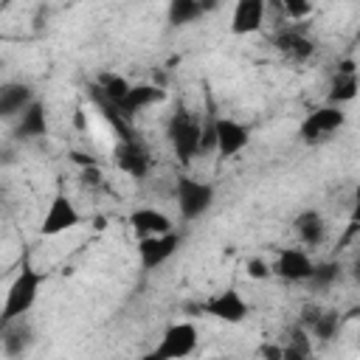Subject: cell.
<instances>
[{
  "mask_svg": "<svg viewBox=\"0 0 360 360\" xmlns=\"http://www.w3.org/2000/svg\"><path fill=\"white\" fill-rule=\"evenodd\" d=\"M202 132H205V124L183 104L169 115L166 138L180 163H191L194 158L202 155Z\"/></svg>",
  "mask_w": 360,
  "mask_h": 360,
  "instance_id": "6da1fadb",
  "label": "cell"
},
{
  "mask_svg": "<svg viewBox=\"0 0 360 360\" xmlns=\"http://www.w3.org/2000/svg\"><path fill=\"white\" fill-rule=\"evenodd\" d=\"M42 281H45V276H42L37 267H31V262L25 259L22 267H20V273H17L14 281L8 284V292H6V301H3V315H0V321L8 323V321H17V318H25V315L34 309L37 298H39V287H42Z\"/></svg>",
  "mask_w": 360,
  "mask_h": 360,
  "instance_id": "7a4b0ae2",
  "label": "cell"
},
{
  "mask_svg": "<svg viewBox=\"0 0 360 360\" xmlns=\"http://www.w3.org/2000/svg\"><path fill=\"white\" fill-rule=\"evenodd\" d=\"M197 343H200V329L191 321H177V323L166 326L158 346L152 352H146L143 360H186L194 354Z\"/></svg>",
  "mask_w": 360,
  "mask_h": 360,
  "instance_id": "3957f363",
  "label": "cell"
},
{
  "mask_svg": "<svg viewBox=\"0 0 360 360\" xmlns=\"http://www.w3.org/2000/svg\"><path fill=\"white\" fill-rule=\"evenodd\" d=\"M174 202H177L180 217H183L186 222L200 219V217L208 214L211 205H214V186L183 174V177H177V183H174Z\"/></svg>",
  "mask_w": 360,
  "mask_h": 360,
  "instance_id": "277c9868",
  "label": "cell"
},
{
  "mask_svg": "<svg viewBox=\"0 0 360 360\" xmlns=\"http://www.w3.org/2000/svg\"><path fill=\"white\" fill-rule=\"evenodd\" d=\"M346 127V112L343 107H335V104H323L312 112L304 115L301 127H298V138L309 146L321 143V141H329L335 132H340Z\"/></svg>",
  "mask_w": 360,
  "mask_h": 360,
  "instance_id": "5b68a950",
  "label": "cell"
},
{
  "mask_svg": "<svg viewBox=\"0 0 360 360\" xmlns=\"http://www.w3.org/2000/svg\"><path fill=\"white\" fill-rule=\"evenodd\" d=\"M197 309L208 318L222 321V323H242L253 307L236 287H225V290H217L214 295H208L205 301H200Z\"/></svg>",
  "mask_w": 360,
  "mask_h": 360,
  "instance_id": "8992f818",
  "label": "cell"
},
{
  "mask_svg": "<svg viewBox=\"0 0 360 360\" xmlns=\"http://www.w3.org/2000/svg\"><path fill=\"white\" fill-rule=\"evenodd\" d=\"M270 45L276 48V53H281L287 62L292 65H304L315 56L318 42L309 37V31L304 25H284L270 37Z\"/></svg>",
  "mask_w": 360,
  "mask_h": 360,
  "instance_id": "52a82bcc",
  "label": "cell"
},
{
  "mask_svg": "<svg viewBox=\"0 0 360 360\" xmlns=\"http://www.w3.org/2000/svg\"><path fill=\"white\" fill-rule=\"evenodd\" d=\"M79 222H82V214H79L76 202H73L65 191H56V194L51 197V202H48V211L42 214L39 233H42V236H59V233L73 231Z\"/></svg>",
  "mask_w": 360,
  "mask_h": 360,
  "instance_id": "ba28073f",
  "label": "cell"
},
{
  "mask_svg": "<svg viewBox=\"0 0 360 360\" xmlns=\"http://www.w3.org/2000/svg\"><path fill=\"white\" fill-rule=\"evenodd\" d=\"M112 160H115L118 172L127 174V177H132V180H143L149 174V169H152L149 149L143 146V141L138 135L118 141L115 149H112Z\"/></svg>",
  "mask_w": 360,
  "mask_h": 360,
  "instance_id": "9c48e42d",
  "label": "cell"
},
{
  "mask_svg": "<svg viewBox=\"0 0 360 360\" xmlns=\"http://www.w3.org/2000/svg\"><path fill=\"white\" fill-rule=\"evenodd\" d=\"M214 135H217V155H219L222 160L236 158V155L250 143V129H248L242 121L228 118V115L214 118Z\"/></svg>",
  "mask_w": 360,
  "mask_h": 360,
  "instance_id": "30bf717a",
  "label": "cell"
},
{
  "mask_svg": "<svg viewBox=\"0 0 360 360\" xmlns=\"http://www.w3.org/2000/svg\"><path fill=\"white\" fill-rule=\"evenodd\" d=\"M312 270H315V262L304 248H281L273 259V273L284 281H292V284L309 281Z\"/></svg>",
  "mask_w": 360,
  "mask_h": 360,
  "instance_id": "8fae6325",
  "label": "cell"
},
{
  "mask_svg": "<svg viewBox=\"0 0 360 360\" xmlns=\"http://www.w3.org/2000/svg\"><path fill=\"white\" fill-rule=\"evenodd\" d=\"M180 233L172 231V233H163V236H146V239H138V259H141V267L143 270H158L163 267L177 250H180Z\"/></svg>",
  "mask_w": 360,
  "mask_h": 360,
  "instance_id": "7c38bea8",
  "label": "cell"
},
{
  "mask_svg": "<svg viewBox=\"0 0 360 360\" xmlns=\"http://www.w3.org/2000/svg\"><path fill=\"white\" fill-rule=\"evenodd\" d=\"M301 329H307L312 340L329 343L340 329V315H338V309H326V307L309 304L301 312Z\"/></svg>",
  "mask_w": 360,
  "mask_h": 360,
  "instance_id": "4fadbf2b",
  "label": "cell"
},
{
  "mask_svg": "<svg viewBox=\"0 0 360 360\" xmlns=\"http://www.w3.org/2000/svg\"><path fill=\"white\" fill-rule=\"evenodd\" d=\"M0 346H3L6 360H22L34 346V326L28 323V318H17V321L3 323Z\"/></svg>",
  "mask_w": 360,
  "mask_h": 360,
  "instance_id": "5bb4252c",
  "label": "cell"
},
{
  "mask_svg": "<svg viewBox=\"0 0 360 360\" xmlns=\"http://www.w3.org/2000/svg\"><path fill=\"white\" fill-rule=\"evenodd\" d=\"M264 17H267V3L262 0H239L231 11V34L236 37H248L264 28Z\"/></svg>",
  "mask_w": 360,
  "mask_h": 360,
  "instance_id": "9a60e30c",
  "label": "cell"
},
{
  "mask_svg": "<svg viewBox=\"0 0 360 360\" xmlns=\"http://www.w3.org/2000/svg\"><path fill=\"white\" fill-rule=\"evenodd\" d=\"M129 228L138 233V239H146V236H163V233H172L174 231V222L166 211L160 208H152V205H141L129 214Z\"/></svg>",
  "mask_w": 360,
  "mask_h": 360,
  "instance_id": "2e32d148",
  "label": "cell"
},
{
  "mask_svg": "<svg viewBox=\"0 0 360 360\" xmlns=\"http://www.w3.org/2000/svg\"><path fill=\"white\" fill-rule=\"evenodd\" d=\"M34 101H37V96H34L31 84H25V82H6L0 87V115L6 121H17Z\"/></svg>",
  "mask_w": 360,
  "mask_h": 360,
  "instance_id": "e0dca14e",
  "label": "cell"
},
{
  "mask_svg": "<svg viewBox=\"0 0 360 360\" xmlns=\"http://www.w3.org/2000/svg\"><path fill=\"white\" fill-rule=\"evenodd\" d=\"M292 231H295V236L304 248H318V245H323L329 228H326V219H323L321 211L304 208L292 217Z\"/></svg>",
  "mask_w": 360,
  "mask_h": 360,
  "instance_id": "ac0fdd59",
  "label": "cell"
},
{
  "mask_svg": "<svg viewBox=\"0 0 360 360\" xmlns=\"http://www.w3.org/2000/svg\"><path fill=\"white\" fill-rule=\"evenodd\" d=\"M14 135L20 141H34V138L48 135V110L39 98L14 121Z\"/></svg>",
  "mask_w": 360,
  "mask_h": 360,
  "instance_id": "d6986e66",
  "label": "cell"
},
{
  "mask_svg": "<svg viewBox=\"0 0 360 360\" xmlns=\"http://www.w3.org/2000/svg\"><path fill=\"white\" fill-rule=\"evenodd\" d=\"M163 96H166V93H163L158 84H132V87H129V93L124 96V101L118 104V110H121L127 118H132L135 112L149 110L152 104L163 101Z\"/></svg>",
  "mask_w": 360,
  "mask_h": 360,
  "instance_id": "ffe728a7",
  "label": "cell"
},
{
  "mask_svg": "<svg viewBox=\"0 0 360 360\" xmlns=\"http://www.w3.org/2000/svg\"><path fill=\"white\" fill-rule=\"evenodd\" d=\"M214 8V3H202V0H172L166 8V17L172 25H188L197 22L202 14H208Z\"/></svg>",
  "mask_w": 360,
  "mask_h": 360,
  "instance_id": "44dd1931",
  "label": "cell"
},
{
  "mask_svg": "<svg viewBox=\"0 0 360 360\" xmlns=\"http://www.w3.org/2000/svg\"><path fill=\"white\" fill-rule=\"evenodd\" d=\"M360 90V79L354 70H338L332 84H329V93H326V104H335V107H343L346 101H352Z\"/></svg>",
  "mask_w": 360,
  "mask_h": 360,
  "instance_id": "7402d4cb",
  "label": "cell"
},
{
  "mask_svg": "<svg viewBox=\"0 0 360 360\" xmlns=\"http://www.w3.org/2000/svg\"><path fill=\"white\" fill-rule=\"evenodd\" d=\"M129 87H132V82L124 79L121 73H101L98 82L93 84V90H96L98 96H104L107 101H112L115 107L124 101V96L129 93Z\"/></svg>",
  "mask_w": 360,
  "mask_h": 360,
  "instance_id": "603a6c76",
  "label": "cell"
},
{
  "mask_svg": "<svg viewBox=\"0 0 360 360\" xmlns=\"http://www.w3.org/2000/svg\"><path fill=\"white\" fill-rule=\"evenodd\" d=\"M281 346H284L281 360H312V338H309V332L301 329V326H298V329L290 335V340L281 343Z\"/></svg>",
  "mask_w": 360,
  "mask_h": 360,
  "instance_id": "cb8c5ba5",
  "label": "cell"
},
{
  "mask_svg": "<svg viewBox=\"0 0 360 360\" xmlns=\"http://www.w3.org/2000/svg\"><path fill=\"white\" fill-rule=\"evenodd\" d=\"M340 278V264L338 262H315L312 278L307 281L312 290H329Z\"/></svg>",
  "mask_w": 360,
  "mask_h": 360,
  "instance_id": "d4e9b609",
  "label": "cell"
},
{
  "mask_svg": "<svg viewBox=\"0 0 360 360\" xmlns=\"http://www.w3.org/2000/svg\"><path fill=\"white\" fill-rule=\"evenodd\" d=\"M281 11L287 14V20H292V22H298L301 17H307V14H312V6H309V3H298V0H290V3H284V6H281Z\"/></svg>",
  "mask_w": 360,
  "mask_h": 360,
  "instance_id": "484cf974",
  "label": "cell"
},
{
  "mask_svg": "<svg viewBox=\"0 0 360 360\" xmlns=\"http://www.w3.org/2000/svg\"><path fill=\"white\" fill-rule=\"evenodd\" d=\"M270 273H273V264H267V262H262V259H250V262H248V276H250V278H259V281H262V278H267Z\"/></svg>",
  "mask_w": 360,
  "mask_h": 360,
  "instance_id": "4316f807",
  "label": "cell"
},
{
  "mask_svg": "<svg viewBox=\"0 0 360 360\" xmlns=\"http://www.w3.org/2000/svg\"><path fill=\"white\" fill-rule=\"evenodd\" d=\"M360 228V186L354 188V197H352V214H349V233H354Z\"/></svg>",
  "mask_w": 360,
  "mask_h": 360,
  "instance_id": "83f0119b",
  "label": "cell"
},
{
  "mask_svg": "<svg viewBox=\"0 0 360 360\" xmlns=\"http://www.w3.org/2000/svg\"><path fill=\"white\" fill-rule=\"evenodd\" d=\"M281 354H284V346L281 343H262V349H259V357L262 360H281Z\"/></svg>",
  "mask_w": 360,
  "mask_h": 360,
  "instance_id": "f1b7e54d",
  "label": "cell"
},
{
  "mask_svg": "<svg viewBox=\"0 0 360 360\" xmlns=\"http://www.w3.org/2000/svg\"><path fill=\"white\" fill-rule=\"evenodd\" d=\"M208 360H228V357H208Z\"/></svg>",
  "mask_w": 360,
  "mask_h": 360,
  "instance_id": "f546056e",
  "label": "cell"
},
{
  "mask_svg": "<svg viewBox=\"0 0 360 360\" xmlns=\"http://www.w3.org/2000/svg\"><path fill=\"white\" fill-rule=\"evenodd\" d=\"M354 39H357V42H360V28H357V34H354Z\"/></svg>",
  "mask_w": 360,
  "mask_h": 360,
  "instance_id": "4dcf8cb0",
  "label": "cell"
}]
</instances>
